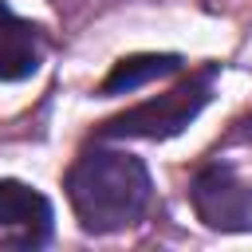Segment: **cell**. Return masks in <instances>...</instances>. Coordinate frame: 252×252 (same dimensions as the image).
I'll use <instances>...</instances> for the list:
<instances>
[{
    "label": "cell",
    "instance_id": "cell-2",
    "mask_svg": "<svg viewBox=\"0 0 252 252\" xmlns=\"http://www.w3.org/2000/svg\"><path fill=\"white\" fill-rule=\"evenodd\" d=\"M213 79H217V67H205V71L189 75L181 87H173V91H165L158 98H146V102L106 118L98 126V138H150V142H158V138L181 134L205 110V102L213 94Z\"/></svg>",
    "mask_w": 252,
    "mask_h": 252
},
{
    "label": "cell",
    "instance_id": "cell-4",
    "mask_svg": "<svg viewBox=\"0 0 252 252\" xmlns=\"http://www.w3.org/2000/svg\"><path fill=\"white\" fill-rule=\"evenodd\" d=\"M0 232L4 248H43L55 232L51 201L16 177H0Z\"/></svg>",
    "mask_w": 252,
    "mask_h": 252
},
{
    "label": "cell",
    "instance_id": "cell-6",
    "mask_svg": "<svg viewBox=\"0 0 252 252\" xmlns=\"http://www.w3.org/2000/svg\"><path fill=\"white\" fill-rule=\"evenodd\" d=\"M181 67V55H130V59H118L110 67V75L98 83V94L110 98V94H130L154 79H165Z\"/></svg>",
    "mask_w": 252,
    "mask_h": 252
},
{
    "label": "cell",
    "instance_id": "cell-1",
    "mask_svg": "<svg viewBox=\"0 0 252 252\" xmlns=\"http://www.w3.org/2000/svg\"><path fill=\"white\" fill-rule=\"evenodd\" d=\"M154 197V181L142 158L110 146L83 150L67 169V201L83 232L106 236L130 228L146 217Z\"/></svg>",
    "mask_w": 252,
    "mask_h": 252
},
{
    "label": "cell",
    "instance_id": "cell-7",
    "mask_svg": "<svg viewBox=\"0 0 252 252\" xmlns=\"http://www.w3.org/2000/svg\"><path fill=\"white\" fill-rule=\"evenodd\" d=\"M232 138H252V114H248V118H244V122H240V130H236V134H232Z\"/></svg>",
    "mask_w": 252,
    "mask_h": 252
},
{
    "label": "cell",
    "instance_id": "cell-5",
    "mask_svg": "<svg viewBox=\"0 0 252 252\" xmlns=\"http://www.w3.org/2000/svg\"><path fill=\"white\" fill-rule=\"evenodd\" d=\"M43 63V35L32 20L16 16L0 0V83L28 79Z\"/></svg>",
    "mask_w": 252,
    "mask_h": 252
},
{
    "label": "cell",
    "instance_id": "cell-3",
    "mask_svg": "<svg viewBox=\"0 0 252 252\" xmlns=\"http://www.w3.org/2000/svg\"><path fill=\"white\" fill-rule=\"evenodd\" d=\"M189 201L201 224L217 232H252V185H244L232 165L209 161L205 169H197Z\"/></svg>",
    "mask_w": 252,
    "mask_h": 252
}]
</instances>
